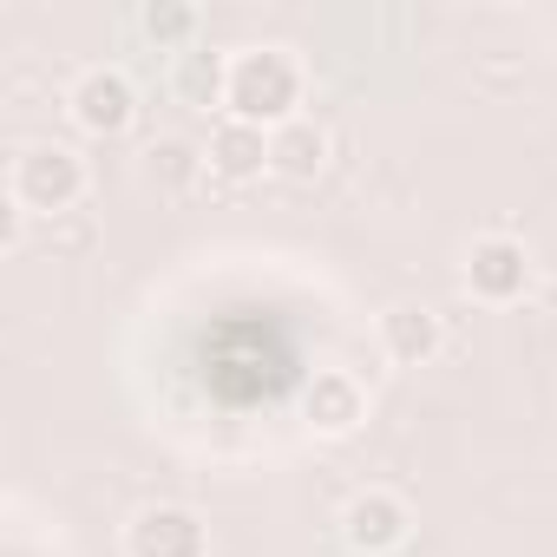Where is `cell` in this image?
Listing matches in <instances>:
<instances>
[{"label":"cell","mask_w":557,"mask_h":557,"mask_svg":"<svg viewBox=\"0 0 557 557\" xmlns=\"http://www.w3.org/2000/svg\"><path fill=\"white\" fill-rule=\"evenodd\" d=\"M145 171H151L158 190H190V184L210 171V158H203V145H190V138H158V145L145 151Z\"/></svg>","instance_id":"13"},{"label":"cell","mask_w":557,"mask_h":557,"mask_svg":"<svg viewBox=\"0 0 557 557\" xmlns=\"http://www.w3.org/2000/svg\"><path fill=\"white\" fill-rule=\"evenodd\" d=\"M177 92H184V106H223L230 99V60H216L210 47H190V53H177Z\"/></svg>","instance_id":"12"},{"label":"cell","mask_w":557,"mask_h":557,"mask_svg":"<svg viewBox=\"0 0 557 557\" xmlns=\"http://www.w3.org/2000/svg\"><path fill=\"white\" fill-rule=\"evenodd\" d=\"M125 557H210V531L190 505H145L125 524Z\"/></svg>","instance_id":"6"},{"label":"cell","mask_w":557,"mask_h":557,"mask_svg":"<svg viewBox=\"0 0 557 557\" xmlns=\"http://www.w3.org/2000/svg\"><path fill=\"white\" fill-rule=\"evenodd\" d=\"M374 335H381V355H387L394 368H426V361H440V348H446V322H440L426 302H394Z\"/></svg>","instance_id":"7"},{"label":"cell","mask_w":557,"mask_h":557,"mask_svg":"<svg viewBox=\"0 0 557 557\" xmlns=\"http://www.w3.org/2000/svg\"><path fill=\"white\" fill-rule=\"evenodd\" d=\"M138 34L158 53H190L197 34H203V14L190 8V0H145V8H138Z\"/></svg>","instance_id":"11"},{"label":"cell","mask_w":557,"mask_h":557,"mask_svg":"<svg viewBox=\"0 0 557 557\" xmlns=\"http://www.w3.org/2000/svg\"><path fill=\"white\" fill-rule=\"evenodd\" d=\"M66 112H73V125H79V132H92V138H119V132L138 119V86H132V73H125V66L99 60V66H86V73L73 79Z\"/></svg>","instance_id":"3"},{"label":"cell","mask_w":557,"mask_h":557,"mask_svg":"<svg viewBox=\"0 0 557 557\" xmlns=\"http://www.w3.org/2000/svg\"><path fill=\"white\" fill-rule=\"evenodd\" d=\"M524 289H531V249H524L518 236H505V230L472 236V249H466V296L505 309V302H518Z\"/></svg>","instance_id":"4"},{"label":"cell","mask_w":557,"mask_h":557,"mask_svg":"<svg viewBox=\"0 0 557 557\" xmlns=\"http://www.w3.org/2000/svg\"><path fill=\"white\" fill-rule=\"evenodd\" d=\"M8 197H14L27 216L60 223V216H73L79 197H86V158H79L73 145L40 138V145H27V151L14 158V171H8Z\"/></svg>","instance_id":"2"},{"label":"cell","mask_w":557,"mask_h":557,"mask_svg":"<svg viewBox=\"0 0 557 557\" xmlns=\"http://www.w3.org/2000/svg\"><path fill=\"white\" fill-rule=\"evenodd\" d=\"M203 158H210V177H223V184H249V177L269 171V132L249 125V119H230V112H223V119L210 125Z\"/></svg>","instance_id":"9"},{"label":"cell","mask_w":557,"mask_h":557,"mask_svg":"<svg viewBox=\"0 0 557 557\" xmlns=\"http://www.w3.org/2000/svg\"><path fill=\"white\" fill-rule=\"evenodd\" d=\"M329 164V125L322 119H289V125H275L269 132V171L275 177H289V184H315Z\"/></svg>","instance_id":"10"},{"label":"cell","mask_w":557,"mask_h":557,"mask_svg":"<svg viewBox=\"0 0 557 557\" xmlns=\"http://www.w3.org/2000/svg\"><path fill=\"white\" fill-rule=\"evenodd\" d=\"M230 119H249L262 132L302 119V60L289 47H243L230 53Z\"/></svg>","instance_id":"1"},{"label":"cell","mask_w":557,"mask_h":557,"mask_svg":"<svg viewBox=\"0 0 557 557\" xmlns=\"http://www.w3.org/2000/svg\"><path fill=\"white\" fill-rule=\"evenodd\" d=\"M407 531H413V511H407V498L387 492V485H368V492H355V498L342 505V544H348L355 557H387V550L407 544Z\"/></svg>","instance_id":"5"},{"label":"cell","mask_w":557,"mask_h":557,"mask_svg":"<svg viewBox=\"0 0 557 557\" xmlns=\"http://www.w3.org/2000/svg\"><path fill=\"white\" fill-rule=\"evenodd\" d=\"M302 413H309L315 433L348 440V433L368 420V394H361V381H355L348 368H315V381H309V394H302Z\"/></svg>","instance_id":"8"}]
</instances>
